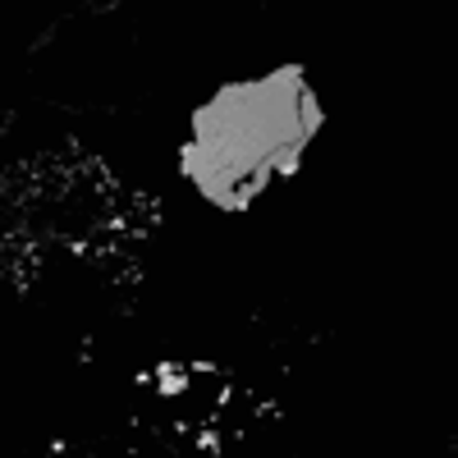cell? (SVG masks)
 <instances>
[{
    "instance_id": "obj_1",
    "label": "cell",
    "mask_w": 458,
    "mask_h": 458,
    "mask_svg": "<svg viewBox=\"0 0 458 458\" xmlns=\"http://www.w3.org/2000/svg\"><path fill=\"white\" fill-rule=\"evenodd\" d=\"M161 202L88 147L0 170V284L47 312H114L142 289Z\"/></svg>"
},
{
    "instance_id": "obj_2",
    "label": "cell",
    "mask_w": 458,
    "mask_h": 458,
    "mask_svg": "<svg viewBox=\"0 0 458 458\" xmlns=\"http://www.w3.org/2000/svg\"><path fill=\"white\" fill-rule=\"evenodd\" d=\"M321 129V101L298 64L225 83L193 114L179 142V174L216 211H248L289 179Z\"/></svg>"
},
{
    "instance_id": "obj_3",
    "label": "cell",
    "mask_w": 458,
    "mask_h": 458,
    "mask_svg": "<svg viewBox=\"0 0 458 458\" xmlns=\"http://www.w3.org/2000/svg\"><path fill=\"white\" fill-rule=\"evenodd\" d=\"M133 454L151 458H266L284 408L257 380L207 358H157L124 386Z\"/></svg>"
},
{
    "instance_id": "obj_4",
    "label": "cell",
    "mask_w": 458,
    "mask_h": 458,
    "mask_svg": "<svg viewBox=\"0 0 458 458\" xmlns=\"http://www.w3.org/2000/svg\"><path fill=\"white\" fill-rule=\"evenodd\" d=\"M19 458H138L133 449L129 454H110V449H101V445H83V440H42V445H32V449H23Z\"/></svg>"
},
{
    "instance_id": "obj_5",
    "label": "cell",
    "mask_w": 458,
    "mask_h": 458,
    "mask_svg": "<svg viewBox=\"0 0 458 458\" xmlns=\"http://www.w3.org/2000/svg\"><path fill=\"white\" fill-rule=\"evenodd\" d=\"M5 133H10V110L0 106V138H5Z\"/></svg>"
}]
</instances>
